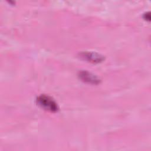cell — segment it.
<instances>
[{
  "instance_id": "1",
  "label": "cell",
  "mask_w": 151,
  "mask_h": 151,
  "mask_svg": "<svg viewBox=\"0 0 151 151\" xmlns=\"http://www.w3.org/2000/svg\"><path fill=\"white\" fill-rule=\"evenodd\" d=\"M36 103L41 109L51 112L56 113L59 110V107L57 102L50 96L45 94H41L37 97Z\"/></svg>"
},
{
  "instance_id": "2",
  "label": "cell",
  "mask_w": 151,
  "mask_h": 151,
  "mask_svg": "<svg viewBox=\"0 0 151 151\" xmlns=\"http://www.w3.org/2000/svg\"><path fill=\"white\" fill-rule=\"evenodd\" d=\"M80 56L82 59L93 63H99L104 60L103 55L95 52H81L80 53Z\"/></svg>"
},
{
  "instance_id": "3",
  "label": "cell",
  "mask_w": 151,
  "mask_h": 151,
  "mask_svg": "<svg viewBox=\"0 0 151 151\" xmlns=\"http://www.w3.org/2000/svg\"><path fill=\"white\" fill-rule=\"evenodd\" d=\"M78 76L81 81L88 84H99L100 82V78L97 76L87 71H80Z\"/></svg>"
},
{
  "instance_id": "4",
  "label": "cell",
  "mask_w": 151,
  "mask_h": 151,
  "mask_svg": "<svg viewBox=\"0 0 151 151\" xmlns=\"http://www.w3.org/2000/svg\"><path fill=\"white\" fill-rule=\"evenodd\" d=\"M143 18H144L145 20H146V21H150V12H148L145 13V14L143 15Z\"/></svg>"
}]
</instances>
